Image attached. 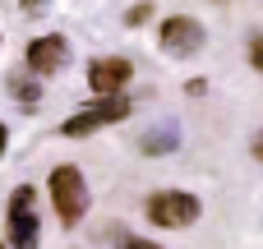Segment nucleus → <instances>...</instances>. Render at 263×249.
Listing matches in <instances>:
<instances>
[{"label":"nucleus","mask_w":263,"mask_h":249,"mask_svg":"<svg viewBox=\"0 0 263 249\" xmlns=\"http://www.w3.org/2000/svg\"><path fill=\"white\" fill-rule=\"evenodd\" d=\"M42 222H37V194L32 185H18L9 194V249H37Z\"/></svg>","instance_id":"nucleus-4"},{"label":"nucleus","mask_w":263,"mask_h":249,"mask_svg":"<svg viewBox=\"0 0 263 249\" xmlns=\"http://www.w3.org/2000/svg\"><path fill=\"white\" fill-rule=\"evenodd\" d=\"M250 65H254V69L263 74V32L254 37V42H250Z\"/></svg>","instance_id":"nucleus-11"},{"label":"nucleus","mask_w":263,"mask_h":249,"mask_svg":"<svg viewBox=\"0 0 263 249\" xmlns=\"http://www.w3.org/2000/svg\"><path fill=\"white\" fill-rule=\"evenodd\" d=\"M9 97H14L23 111H32V106L42 102V83L32 79V69H18V74H9Z\"/></svg>","instance_id":"nucleus-8"},{"label":"nucleus","mask_w":263,"mask_h":249,"mask_svg":"<svg viewBox=\"0 0 263 249\" xmlns=\"http://www.w3.org/2000/svg\"><path fill=\"white\" fill-rule=\"evenodd\" d=\"M148 18H153V5H148V0H143V5H129V9H125V23H129V28H139V23H148Z\"/></svg>","instance_id":"nucleus-10"},{"label":"nucleus","mask_w":263,"mask_h":249,"mask_svg":"<svg viewBox=\"0 0 263 249\" xmlns=\"http://www.w3.org/2000/svg\"><path fill=\"white\" fill-rule=\"evenodd\" d=\"M23 60H28L32 74H55V69L69 65V42L60 32H42V37H32L23 46Z\"/></svg>","instance_id":"nucleus-5"},{"label":"nucleus","mask_w":263,"mask_h":249,"mask_svg":"<svg viewBox=\"0 0 263 249\" xmlns=\"http://www.w3.org/2000/svg\"><path fill=\"white\" fill-rule=\"evenodd\" d=\"M129 79H134V65H129L125 55H97V60L88 65V88H92L97 97H106V92H120Z\"/></svg>","instance_id":"nucleus-7"},{"label":"nucleus","mask_w":263,"mask_h":249,"mask_svg":"<svg viewBox=\"0 0 263 249\" xmlns=\"http://www.w3.org/2000/svg\"><path fill=\"white\" fill-rule=\"evenodd\" d=\"M5 148H9V125L0 120V157H5Z\"/></svg>","instance_id":"nucleus-14"},{"label":"nucleus","mask_w":263,"mask_h":249,"mask_svg":"<svg viewBox=\"0 0 263 249\" xmlns=\"http://www.w3.org/2000/svg\"><path fill=\"white\" fill-rule=\"evenodd\" d=\"M129 97H120V92H106V97H97V102H88L83 111H74V116H65V125H60V134L65 139H88V134H97V129H106V125H116V120H125L129 116Z\"/></svg>","instance_id":"nucleus-1"},{"label":"nucleus","mask_w":263,"mask_h":249,"mask_svg":"<svg viewBox=\"0 0 263 249\" xmlns=\"http://www.w3.org/2000/svg\"><path fill=\"white\" fill-rule=\"evenodd\" d=\"M171 139H176V129H157V134L143 139V152H166V148H176Z\"/></svg>","instance_id":"nucleus-9"},{"label":"nucleus","mask_w":263,"mask_h":249,"mask_svg":"<svg viewBox=\"0 0 263 249\" xmlns=\"http://www.w3.org/2000/svg\"><path fill=\"white\" fill-rule=\"evenodd\" d=\"M203 46V23L199 18H190V14H171L166 23H162V51L166 55H194Z\"/></svg>","instance_id":"nucleus-6"},{"label":"nucleus","mask_w":263,"mask_h":249,"mask_svg":"<svg viewBox=\"0 0 263 249\" xmlns=\"http://www.w3.org/2000/svg\"><path fill=\"white\" fill-rule=\"evenodd\" d=\"M143 213H148L153 226H194L203 203L194 194H180V189H157V194H148Z\"/></svg>","instance_id":"nucleus-3"},{"label":"nucleus","mask_w":263,"mask_h":249,"mask_svg":"<svg viewBox=\"0 0 263 249\" xmlns=\"http://www.w3.org/2000/svg\"><path fill=\"white\" fill-rule=\"evenodd\" d=\"M254 157H259V162H263V134H259V139H254Z\"/></svg>","instance_id":"nucleus-15"},{"label":"nucleus","mask_w":263,"mask_h":249,"mask_svg":"<svg viewBox=\"0 0 263 249\" xmlns=\"http://www.w3.org/2000/svg\"><path fill=\"white\" fill-rule=\"evenodd\" d=\"M120 249H162V245H153V240H120Z\"/></svg>","instance_id":"nucleus-12"},{"label":"nucleus","mask_w":263,"mask_h":249,"mask_svg":"<svg viewBox=\"0 0 263 249\" xmlns=\"http://www.w3.org/2000/svg\"><path fill=\"white\" fill-rule=\"evenodd\" d=\"M51 203H55V217L65 226L83 222V213H88V185H83L79 166H55L51 171Z\"/></svg>","instance_id":"nucleus-2"},{"label":"nucleus","mask_w":263,"mask_h":249,"mask_svg":"<svg viewBox=\"0 0 263 249\" xmlns=\"http://www.w3.org/2000/svg\"><path fill=\"white\" fill-rule=\"evenodd\" d=\"M46 9V0H23V14H42Z\"/></svg>","instance_id":"nucleus-13"}]
</instances>
